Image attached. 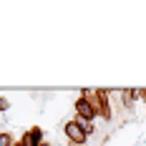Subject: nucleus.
Returning <instances> with one entry per match:
<instances>
[{
    "label": "nucleus",
    "mask_w": 146,
    "mask_h": 146,
    "mask_svg": "<svg viewBox=\"0 0 146 146\" xmlns=\"http://www.w3.org/2000/svg\"><path fill=\"white\" fill-rule=\"evenodd\" d=\"M40 146H53V144H50V141H45V144H40Z\"/></svg>",
    "instance_id": "9b49d317"
},
{
    "label": "nucleus",
    "mask_w": 146,
    "mask_h": 146,
    "mask_svg": "<svg viewBox=\"0 0 146 146\" xmlns=\"http://www.w3.org/2000/svg\"><path fill=\"white\" fill-rule=\"evenodd\" d=\"M28 131H30V136H33L38 144H45V133H43V129H40V126H33V129H28Z\"/></svg>",
    "instance_id": "423d86ee"
},
{
    "label": "nucleus",
    "mask_w": 146,
    "mask_h": 146,
    "mask_svg": "<svg viewBox=\"0 0 146 146\" xmlns=\"http://www.w3.org/2000/svg\"><path fill=\"white\" fill-rule=\"evenodd\" d=\"M18 144H20V146H40L33 136H30V131H23V136L18 139Z\"/></svg>",
    "instance_id": "20e7f679"
},
{
    "label": "nucleus",
    "mask_w": 146,
    "mask_h": 146,
    "mask_svg": "<svg viewBox=\"0 0 146 146\" xmlns=\"http://www.w3.org/2000/svg\"><path fill=\"white\" fill-rule=\"evenodd\" d=\"M73 111H76V118H78V121H93V118H98L96 108H93V106H91L83 96H78V98H76V103H73Z\"/></svg>",
    "instance_id": "f03ea898"
},
{
    "label": "nucleus",
    "mask_w": 146,
    "mask_h": 146,
    "mask_svg": "<svg viewBox=\"0 0 146 146\" xmlns=\"http://www.w3.org/2000/svg\"><path fill=\"white\" fill-rule=\"evenodd\" d=\"M139 98H141V101L146 103V88H139Z\"/></svg>",
    "instance_id": "1a4fd4ad"
},
{
    "label": "nucleus",
    "mask_w": 146,
    "mask_h": 146,
    "mask_svg": "<svg viewBox=\"0 0 146 146\" xmlns=\"http://www.w3.org/2000/svg\"><path fill=\"white\" fill-rule=\"evenodd\" d=\"M63 131H66V139H68L71 144H86V139H88V133L83 131V123H81L78 118H71V121H66Z\"/></svg>",
    "instance_id": "f257e3e1"
},
{
    "label": "nucleus",
    "mask_w": 146,
    "mask_h": 146,
    "mask_svg": "<svg viewBox=\"0 0 146 146\" xmlns=\"http://www.w3.org/2000/svg\"><path fill=\"white\" fill-rule=\"evenodd\" d=\"M18 141H15V136L10 131H3L0 133V146H15Z\"/></svg>",
    "instance_id": "39448f33"
},
{
    "label": "nucleus",
    "mask_w": 146,
    "mask_h": 146,
    "mask_svg": "<svg viewBox=\"0 0 146 146\" xmlns=\"http://www.w3.org/2000/svg\"><path fill=\"white\" fill-rule=\"evenodd\" d=\"M68 146H86V144H71V141H68Z\"/></svg>",
    "instance_id": "9d476101"
},
{
    "label": "nucleus",
    "mask_w": 146,
    "mask_h": 146,
    "mask_svg": "<svg viewBox=\"0 0 146 146\" xmlns=\"http://www.w3.org/2000/svg\"><path fill=\"white\" fill-rule=\"evenodd\" d=\"M136 98H139V88H123V91H121V103H123V108H133Z\"/></svg>",
    "instance_id": "7ed1b4c3"
},
{
    "label": "nucleus",
    "mask_w": 146,
    "mask_h": 146,
    "mask_svg": "<svg viewBox=\"0 0 146 146\" xmlns=\"http://www.w3.org/2000/svg\"><path fill=\"white\" fill-rule=\"evenodd\" d=\"M8 108H10V101H8L5 96H0V113H5Z\"/></svg>",
    "instance_id": "0eeeda50"
},
{
    "label": "nucleus",
    "mask_w": 146,
    "mask_h": 146,
    "mask_svg": "<svg viewBox=\"0 0 146 146\" xmlns=\"http://www.w3.org/2000/svg\"><path fill=\"white\" fill-rule=\"evenodd\" d=\"M81 123H83V131L91 136V133H93V121H81Z\"/></svg>",
    "instance_id": "6e6552de"
}]
</instances>
